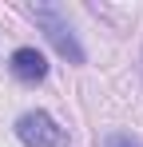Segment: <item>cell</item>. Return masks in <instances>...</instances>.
I'll list each match as a JSON object with an SVG mask.
<instances>
[{"label": "cell", "mask_w": 143, "mask_h": 147, "mask_svg": "<svg viewBox=\"0 0 143 147\" xmlns=\"http://www.w3.org/2000/svg\"><path fill=\"white\" fill-rule=\"evenodd\" d=\"M107 147H143V143L131 139V135H123V131H115V135H107Z\"/></svg>", "instance_id": "obj_4"}, {"label": "cell", "mask_w": 143, "mask_h": 147, "mask_svg": "<svg viewBox=\"0 0 143 147\" xmlns=\"http://www.w3.org/2000/svg\"><path fill=\"white\" fill-rule=\"evenodd\" d=\"M28 16L44 28V36L52 40V48L60 52L64 60L84 64V48H80V40L72 36V28H68V20L60 16V8H52V4H28Z\"/></svg>", "instance_id": "obj_1"}, {"label": "cell", "mask_w": 143, "mask_h": 147, "mask_svg": "<svg viewBox=\"0 0 143 147\" xmlns=\"http://www.w3.org/2000/svg\"><path fill=\"white\" fill-rule=\"evenodd\" d=\"M12 76H16V80H24V84L44 80V76H48L44 52H36V48H16V52H12Z\"/></svg>", "instance_id": "obj_3"}, {"label": "cell", "mask_w": 143, "mask_h": 147, "mask_svg": "<svg viewBox=\"0 0 143 147\" xmlns=\"http://www.w3.org/2000/svg\"><path fill=\"white\" fill-rule=\"evenodd\" d=\"M16 135L24 147H68V131L48 111H24L16 119Z\"/></svg>", "instance_id": "obj_2"}]
</instances>
